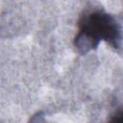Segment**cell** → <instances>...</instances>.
Here are the masks:
<instances>
[{
	"label": "cell",
	"instance_id": "1",
	"mask_svg": "<svg viewBox=\"0 0 123 123\" xmlns=\"http://www.w3.org/2000/svg\"><path fill=\"white\" fill-rule=\"evenodd\" d=\"M105 40L115 49L121 46V26L116 18L106 12L93 10L86 12L79 19L78 33L74 45L81 54L95 49Z\"/></svg>",
	"mask_w": 123,
	"mask_h": 123
},
{
	"label": "cell",
	"instance_id": "2",
	"mask_svg": "<svg viewBox=\"0 0 123 123\" xmlns=\"http://www.w3.org/2000/svg\"><path fill=\"white\" fill-rule=\"evenodd\" d=\"M111 121H121V120H122V111H116V112L112 115V118H111Z\"/></svg>",
	"mask_w": 123,
	"mask_h": 123
}]
</instances>
